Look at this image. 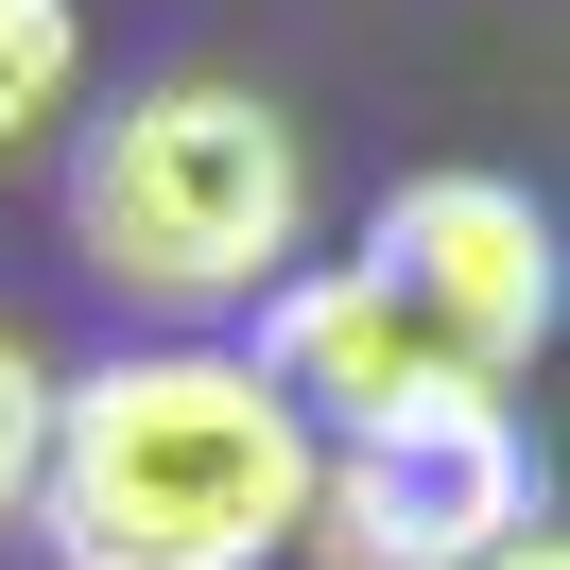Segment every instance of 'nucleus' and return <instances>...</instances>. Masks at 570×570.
<instances>
[{
  "instance_id": "obj_5",
  "label": "nucleus",
  "mask_w": 570,
  "mask_h": 570,
  "mask_svg": "<svg viewBox=\"0 0 570 570\" xmlns=\"http://www.w3.org/2000/svg\"><path fill=\"white\" fill-rule=\"evenodd\" d=\"M243 363L277 381V415L312 432V450H363V432H415V415H450V397H484L363 259H294V277L259 294V346Z\"/></svg>"
},
{
  "instance_id": "obj_1",
  "label": "nucleus",
  "mask_w": 570,
  "mask_h": 570,
  "mask_svg": "<svg viewBox=\"0 0 570 570\" xmlns=\"http://www.w3.org/2000/svg\"><path fill=\"white\" fill-rule=\"evenodd\" d=\"M294 519H312V432L243 346H121L52 381L36 519H18L52 570H277Z\"/></svg>"
},
{
  "instance_id": "obj_6",
  "label": "nucleus",
  "mask_w": 570,
  "mask_h": 570,
  "mask_svg": "<svg viewBox=\"0 0 570 570\" xmlns=\"http://www.w3.org/2000/svg\"><path fill=\"white\" fill-rule=\"evenodd\" d=\"M87 105V18L70 0H0V156H36Z\"/></svg>"
},
{
  "instance_id": "obj_2",
  "label": "nucleus",
  "mask_w": 570,
  "mask_h": 570,
  "mask_svg": "<svg viewBox=\"0 0 570 570\" xmlns=\"http://www.w3.org/2000/svg\"><path fill=\"white\" fill-rule=\"evenodd\" d=\"M70 259L121 312H156L174 346L259 312L312 259V139H294V105L243 87V70H156L105 121H70Z\"/></svg>"
},
{
  "instance_id": "obj_7",
  "label": "nucleus",
  "mask_w": 570,
  "mask_h": 570,
  "mask_svg": "<svg viewBox=\"0 0 570 570\" xmlns=\"http://www.w3.org/2000/svg\"><path fill=\"white\" fill-rule=\"evenodd\" d=\"M36 450H52V363L36 328H0V535L36 519Z\"/></svg>"
},
{
  "instance_id": "obj_3",
  "label": "nucleus",
  "mask_w": 570,
  "mask_h": 570,
  "mask_svg": "<svg viewBox=\"0 0 570 570\" xmlns=\"http://www.w3.org/2000/svg\"><path fill=\"white\" fill-rule=\"evenodd\" d=\"M363 277H381V294H397V312H415L484 397L519 381V363L553 346V312H570L553 208H535L519 174H397L381 208H363Z\"/></svg>"
},
{
  "instance_id": "obj_4",
  "label": "nucleus",
  "mask_w": 570,
  "mask_h": 570,
  "mask_svg": "<svg viewBox=\"0 0 570 570\" xmlns=\"http://www.w3.org/2000/svg\"><path fill=\"white\" fill-rule=\"evenodd\" d=\"M501 535H535V450H519L501 397H450V415H415V432L312 450L294 553L312 570H484Z\"/></svg>"
},
{
  "instance_id": "obj_8",
  "label": "nucleus",
  "mask_w": 570,
  "mask_h": 570,
  "mask_svg": "<svg viewBox=\"0 0 570 570\" xmlns=\"http://www.w3.org/2000/svg\"><path fill=\"white\" fill-rule=\"evenodd\" d=\"M484 570H570V535H553V519H535V535H501V553H484Z\"/></svg>"
}]
</instances>
